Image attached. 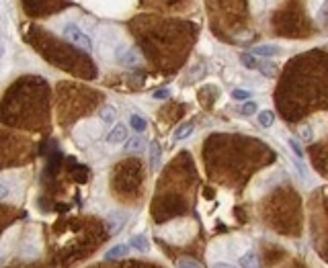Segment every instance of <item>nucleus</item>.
I'll use <instances>...</instances> for the list:
<instances>
[{
	"mask_svg": "<svg viewBox=\"0 0 328 268\" xmlns=\"http://www.w3.org/2000/svg\"><path fill=\"white\" fill-rule=\"evenodd\" d=\"M193 129H195V125L191 123V121H187V123H183V125H179V129L175 131V139L177 141H181V139H185V137H189L191 133H193Z\"/></svg>",
	"mask_w": 328,
	"mask_h": 268,
	"instance_id": "obj_8",
	"label": "nucleus"
},
{
	"mask_svg": "<svg viewBox=\"0 0 328 268\" xmlns=\"http://www.w3.org/2000/svg\"><path fill=\"white\" fill-rule=\"evenodd\" d=\"M302 137H304L306 141H312V137H314V133H312V127H310V125H306V127H302Z\"/></svg>",
	"mask_w": 328,
	"mask_h": 268,
	"instance_id": "obj_18",
	"label": "nucleus"
},
{
	"mask_svg": "<svg viewBox=\"0 0 328 268\" xmlns=\"http://www.w3.org/2000/svg\"><path fill=\"white\" fill-rule=\"evenodd\" d=\"M256 121H258V125L263 129H269L273 123H275V113H273V111H260L256 115Z\"/></svg>",
	"mask_w": 328,
	"mask_h": 268,
	"instance_id": "obj_6",
	"label": "nucleus"
},
{
	"mask_svg": "<svg viewBox=\"0 0 328 268\" xmlns=\"http://www.w3.org/2000/svg\"><path fill=\"white\" fill-rule=\"evenodd\" d=\"M254 56H263V58H275V56H281L283 49L279 45H258L252 49Z\"/></svg>",
	"mask_w": 328,
	"mask_h": 268,
	"instance_id": "obj_2",
	"label": "nucleus"
},
{
	"mask_svg": "<svg viewBox=\"0 0 328 268\" xmlns=\"http://www.w3.org/2000/svg\"><path fill=\"white\" fill-rule=\"evenodd\" d=\"M129 125H132L134 131L142 133V131H146V127H148V121H146L144 117H140V115H132V117H129Z\"/></svg>",
	"mask_w": 328,
	"mask_h": 268,
	"instance_id": "obj_10",
	"label": "nucleus"
},
{
	"mask_svg": "<svg viewBox=\"0 0 328 268\" xmlns=\"http://www.w3.org/2000/svg\"><path fill=\"white\" fill-rule=\"evenodd\" d=\"M256 70H258L265 78H273V76L279 72V68L273 64V62H258V64H256Z\"/></svg>",
	"mask_w": 328,
	"mask_h": 268,
	"instance_id": "obj_5",
	"label": "nucleus"
},
{
	"mask_svg": "<svg viewBox=\"0 0 328 268\" xmlns=\"http://www.w3.org/2000/svg\"><path fill=\"white\" fill-rule=\"evenodd\" d=\"M127 252H129V248H127L125 244H119V246H115V248L109 250V252L105 254V258H107V260H119V258L127 256Z\"/></svg>",
	"mask_w": 328,
	"mask_h": 268,
	"instance_id": "obj_7",
	"label": "nucleus"
},
{
	"mask_svg": "<svg viewBox=\"0 0 328 268\" xmlns=\"http://www.w3.org/2000/svg\"><path fill=\"white\" fill-rule=\"evenodd\" d=\"M179 264H181V266H195V268L199 266V262H195V260H181Z\"/></svg>",
	"mask_w": 328,
	"mask_h": 268,
	"instance_id": "obj_19",
	"label": "nucleus"
},
{
	"mask_svg": "<svg viewBox=\"0 0 328 268\" xmlns=\"http://www.w3.org/2000/svg\"><path fill=\"white\" fill-rule=\"evenodd\" d=\"M129 246H132L134 250H138V252H148V250H150V244H148L146 236H134L132 242H129Z\"/></svg>",
	"mask_w": 328,
	"mask_h": 268,
	"instance_id": "obj_9",
	"label": "nucleus"
},
{
	"mask_svg": "<svg viewBox=\"0 0 328 268\" xmlns=\"http://www.w3.org/2000/svg\"><path fill=\"white\" fill-rule=\"evenodd\" d=\"M250 96H252V92L246 90V88H234L232 90V98L234 100H248Z\"/></svg>",
	"mask_w": 328,
	"mask_h": 268,
	"instance_id": "obj_14",
	"label": "nucleus"
},
{
	"mask_svg": "<svg viewBox=\"0 0 328 268\" xmlns=\"http://www.w3.org/2000/svg\"><path fill=\"white\" fill-rule=\"evenodd\" d=\"M240 266H254L256 264V252H252V250H246V254L244 256H240Z\"/></svg>",
	"mask_w": 328,
	"mask_h": 268,
	"instance_id": "obj_12",
	"label": "nucleus"
},
{
	"mask_svg": "<svg viewBox=\"0 0 328 268\" xmlns=\"http://www.w3.org/2000/svg\"><path fill=\"white\" fill-rule=\"evenodd\" d=\"M64 37L68 39V43L76 45V47L82 49V51H90V49H92L90 37H88L86 33H82V29L76 27V25H66V27H64Z\"/></svg>",
	"mask_w": 328,
	"mask_h": 268,
	"instance_id": "obj_1",
	"label": "nucleus"
},
{
	"mask_svg": "<svg viewBox=\"0 0 328 268\" xmlns=\"http://www.w3.org/2000/svg\"><path fill=\"white\" fill-rule=\"evenodd\" d=\"M152 96H154V98H158V100H164V98H169V96H171V90H169V88H160V90H156Z\"/></svg>",
	"mask_w": 328,
	"mask_h": 268,
	"instance_id": "obj_17",
	"label": "nucleus"
},
{
	"mask_svg": "<svg viewBox=\"0 0 328 268\" xmlns=\"http://www.w3.org/2000/svg\"><path fill=\"white\" fill-rule=\"evenodd\" d=\"M160 160H162V147H160L158 141H152L150 143V166H152V170L160 168Z\"/></svg>",
	"mask_w": 328,
	"mask_h": 268,
	"instance_id": "obj_4",
	"label": "nucleus"
},
{
	"mask_svg": "<svg viewBox=\"0 0 328 268\" xmlns=\"http://www.w3.org/2000/svg\"><path fill=\"white\" fill-rule=\"evenodd\" d=\"M287 145L293 149V154H296V158H298V160H302V158H304V151H302V145L298 143V139L289 137V139H287Z\"/></svg>",
	"mask_w": 328,
	"mask_h": 268,
	"instance_id": "obj_16",
	"label": "nucleus"
},
{
	"mask_svg": "<svg viewBox=\"0 0 328 268\" xmlns=\"http://www.w3.org/2000/svg\"><path fill=\"white\" fill-rule=\"evenodd\" d=\"M127 139V129H125V125H115L113 127V131L107 135V141L109 143H121V141H125Z\"/></svg>",
	"mask_w": 328,
	"mask_h": 268,
	"instance_id": "obj_3",
	"label": "nucleus"
},
{
	"mask_svg": "<svg viewBox=\"0 0 328 268\" xmlns=\"http://www.w3.org/2000/svg\"><path fill=\"white\" fill-rule=\"evenodd\" d=\"M7 195H9V188H7L5 184H0V199H5Z\"/></svg>",
	"mask_w": 328,
	"mask_h": 268,
	"instance_id": "obj_20",
	"label": "nucleus"
},
{
	"mask_svg": "<svg viewBox=\"0 0 328 268\" xmlns=\"http://www.w3.org/2000/svg\"><path fill=\"white\" fill-rule=\"evenodd\" d=\"M256 102H244V104H240V109H238V113L242 115V117H248V115H254L256 113Z\"/></svg>",
	"mask_w": 328,
	"mask_h": 268,
	"instance_id": "obj_13",
	"label": "nucleus"
},
{
	"mask_svg": "<svg viewBox=\"0 0 328 268\" xmlns=\"http://www.w3.org/2000/svg\"><path fill=\"white\" fill-rule=\"evenodd\" d=\"M240 62H242L248 70H256V64H258V62L250 56V53H240Z\"/></svg>",
	"mask_w": 328,
	"mask_h": 268,
	"instance_id": "obj_15",
	"label": "nucleus"
},
{
	"mask_svg": "<svg viewBox=\"0 0 328 268\" xmlns=\"http://www.w3.org/2000/svg\"><path fill=\"white\" fill-rule=\"evenodd\" d=\"M144 145H146V143H144V137H140V135H138V137H132V139L127 141L125 149H127V151H142V149H144Z\"/></svg>",
	"mask_w": 328,
	"mask_h": 268,
	"instance_id": "obj_11",
	"label": "nucleus"
}]
</instances>
